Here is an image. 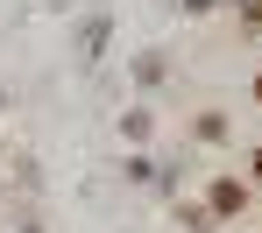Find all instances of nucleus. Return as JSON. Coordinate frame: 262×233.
Here are the masks:
<instances>
[{
    "mask_svg": "<svg viewBox=\"0 0 262 233\" xmlns=\"http://www.w3.org/2000/svg\"><path fill=\"white\" fill-rule=\"evenodd\" d=\"M255 106H262V78H255Z\"/></svg>",
    "mask_w": 262,
    "mask_h": 233,
    "instance_id": "3",
    "label": "nucleus"
},
{
    "mask_svg": "<svg viewBox=\"0 0 262 233\" xmlns=\"http://www.w3.org/2000/svg\"><path fill=\"white\" fill-rule=\"evenodd\" d=\"M241 205H248V184L241 177H213L206 184V219H241Z\"/></svg>",
    "mask_w": 262,
    "mask_h": 233,
    "instance_id": "1",
    "label": "nucleus"
},
{
    "mask_svg": "<svg viewBox=\"0 0 262 233\" xmlns=\"http://www.w3.org/2000/svg\"><path fill=\"white\" fill-rule=\"evenodd\" d=\"M248 170H255V184H262V148H255V156H248Z\"/></svg>",
    "mask_w": 262,
    "mask_h": 233,
    "instance_id": "2",
    "label": "nucleus"
}]
</instances>
